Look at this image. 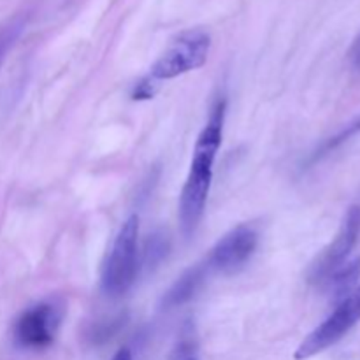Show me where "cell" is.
<instances>
[{
  "instance_id": "obj_1",
  "label": "cell",
  "mask_w": 360,
  "mask_h": 360,
  "mask_svg": "<svg viewBox=\"0 0 360 360\" xmlns=\"http://www.w3.org/2000/svg\"><path fill=\"white\" fill-rule=\"evenodd\" d=\"M224 120L225 101L218 98L211 109L206 127L197 137L188 176L179 195V224L186 238L195 232L206 210L207 195H210L211 181H213V165L221 146Z\"/></svg>"
},
{
  "instance_id": "obj_2",
  "label": "cell",
  "mask_w": 360,
  "mask_h": 360,
  "mask_svg": "<svg viewBox=\"0 0 360 360\" xmlns=\"http://www.w3.org/2000/svg\"><path fill=\"white\" fill-rule=\"evenodd\" d=\"M137 238H139V218L132 214L120 229L102 269V290L111 297L127 294L136 281L139 273Z\"/></svg>"
},
{
  "instance_id": "obj_3",
  "label": "cell",
  "mask_w": 360,
  "mask_h": 360,
  "mask_svg": "<svg viewBox=\"0 0 360 360\" xmlns=\"http://www.w3.org/2000/svg\"><path fill=\"white\" fill-rule=\"evenodd\" d=\"M210 48L211 37L207 32L199 30V28L183 32L153 63L148 76L160 83V81L172 79L190 70L199 69L206 63Z\"/></svg>"
},
{
  "instance_id": "obj_4",
  "label": "cell",
  "mask_w": 360,
  "mask_h": 360,
  "mask_svg": "<svg viewBox=\"0 0 360 360\" xmlns=\"http://www.w3.org/2000/svg\"><path fill=\"white\" fill-rule=\"evenodd\" d=\"M360 322V285L343 299L338 302L336 309L316 327L313 333L304 338L299 348L295 350V360L311 359L315 355L322 354L323 350L336 345L338 341L343 340L352 329Z\"/></svg>"
},
{
  "instance_id": "obj_5",
  "label": "cell",
  "mask_w": 360,
  "mask_h": 360,
  "mask_svg": "<svg viewBox=\"0 0 360 360\" xmlns=\"http://www.w3.org/2000/svg\"><path fill=\"white\" fill-rule=\"evenodd\" d=\"M360 238V207L352 206L347 211L338 231L336 238L330 241L329 246L322 250L315 262L311 264L308 273V280L315 285H323V281L348 260L350 253L354 252Z\"/></svg>"
},
{
  "instance_id": "obj_6",
  "label": "cell",
  "mask_w": 360,
  "mask_h": 360,
  "mask_svg": "<svg viewBox=\"0 0 360 360\" xmlns=\"http://www.w3.org/2000/svg\"><path fill=\"white\" fill-rule=\"evenodd\" d=\"M60 322V311L55 304L41 302L18 316L13 336L18 347L28 350H41L49 347L55 340L56 327Z\"/></svg>"
},
{
  "instance_id": "obj_7",
  "label": "cell",
  "mask_w": 360,
  "mask_h": 360,
  "mask_svg": "<svg viewBox=\"0 0 360 360\" xmlns=\"http://www.w3.org/2000/svg\"><path fill=\"white\" fill-rule=\"evenodd\" d=\"M259 234L250 225H239L224 236L211 250L207 267L218 273H236L255 253Z\"/></svg>"
},
{
  "instance_id": "obj_8",
  "label": "cell",
  "mask_w": 360,
  "mask_h": 360,
  "mask_svg": "<svg viewBox=\"0 0 360 360\" xmlns=\"http://www.w3.org/2000/svg\"><path fill=\"white\" fill-rule=\"evenodd\" d=\"M207 269H210L207 264L206 266L197 264V266L186 269L185 273L176 280V283L169 288V292L164 295V299H162L164 308H178V306H183L188 301H192V299L195 297L197 292H199V288L202 287Z\"/></svg>"
},
{
  "instance_id": "obj_9",
  "label": "cell",
  "mask_w": 360,
  "mask_h": 360,
  "mask_svg": "<svg viewBox=\"0 0 360 360\" xmlns=\"http://www.w3.org/2000/svg\"><path fill=\"white\" fill-rule=\"evenodd\" d=\"M360 280V257L354 260H348L343 266L338 267L326 281H323V287L327 288V292L330 294V299L334 302H341L343 299H347L355 288L359 287Z\"/></svg>"
},
{
  "instance_id": "obj_10",
  "label": "cell",
  "mask_w": 360,
  "mask_h": 360,
  "mask_svg": "<svg viewBox=\"0 0 360 360\" xmlns=\"http://www.w3.org/2000/svg\"><path fill=\"white\" fill-rule=\"evenodd\" d=\"M169 252V239L162 232H155L146 239L143 253V266L146 269H155L162 260L167 257Z\"/></svg>"
},
{
  "instance_id": "obj_11",
  "label": "cell",
  "mask_w": 360,
  "mask_h": 360,
  "mask_svg": "<svg viewBox=\"0 0 360 360\" xmlns=\"http://www.w3.org/2000/svg\"><path fill=\"white\" fill-rule=\"evenodd\" d=\"M158 86H160V83L157 79H153L151 76H146L134 84V90L130 95H132L134 101H148V98L155 97V94L158 91Z\"/></svg>"
},
{
  "instance_id": "obj_12",
  "label": "cell",
  "mask_w": 360,
  "mask_h": 360,
  "mask_svg": "<svg viewBox=\"0 0 360 360\" xmlns=\"http://www.w3.org/2000/svg\"><path fill=\"white\" fill-rule=\"evenodd\" d=\"M20 30H21V21L18 20H13L9 21V23L0 27V56L6 53V49L9 48L14 41H16V37L20 35Z\"/></svg>"
},
{
  "instance_id": "obj_13",
  "label": "cell",
  "mask_w": 360,
  "mask_h": 360,
  "mask_svg": "<svg viewBox=\"0 0 360 360\" xmlns=\"http://www.w3.org/2000/svg\"><path fill=\"white\" fill-rule=\"evenodd\" d=\"M350 58H352V63H354L357 69H360V35L357 37V41L354 42V46H352Z\"/></svg>"
},
{
  "instance_id": "obj_14",
  "label": "cell",
  "mask_w": 360,
  "mask_h": 360,
  "mask_svg": "<svg viewBox=\"0 0 360 360\" xmlns=\"http://www.w3.org/2000/svg\"><path fill=\"white\" fill-rule=\"evenodd\" d=\"M112 360H134V359H132V354H130V350H127V348H122V350H120L118 354L112 357Z\"/></svg>"
},
{
  "instance_id": "obj_15",
  "label": "cell",
  "mask_w": 360,
  "mask_h": 360,
  "mask_svg": "<svg viewBox=\"0 0 360 360\" xmlns=\"http://www.w3.org/2000/svg\"><path fill=\"white\" fill-rule=\"evenodd\" d=\"M183 360H197V359H193V357H186V359H183Z\"/></svg>"
}]
</instances>
